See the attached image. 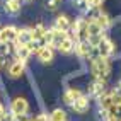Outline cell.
Masks as SVG:
<instances>
[{"instance_id":"obj_1","label":"cell","mask_w":121,"mask_h":121,"mask_svg":"<svg viewBox=\"0 0 121 121\" xmlns=\"http://www.w3.org/2000/svg\"><path fill=\"white\" fill-rule=\"evenodd\" d=\"M91 72L94 78H102L106 80L111 75V61L109 58H102V56H94L91 60Z\"/></svg>"},{"instance_id":"obj_2","label":"cell","mask_w":121,"mask_h":121,"mask_svg":"<svg viewBox=\"0 0 121 121\" xmlns=\"http://www.w3.org/2000/svg\"><path fill=\"white\" fill-rule=\"evenodd\" d=\"M70 36L73 38V41L80 43V41H87V19L78 17L75 19V22L70 24Z\"/></svg>"},{"instance_id":"obj_3","label":"cell","mask_w":121,"mask_h":121,"mask_svg":"<svg viewBox=\"0 0 121 121\" xmlns=\"http://www.w3.org/2000/svg\"><path fill=\"white\" fill-rule=\"evenodd\" d=\"M10 111L15 114V118H19V116H26L27 112H29V102L26 97H15L12 102H10Z\"/></svg>"},{"instance_id":"obj_4","label":"cell","mask_w":121,"mask_h":121,"mask_svg":"<svg viewBox=\"0 0 121 121\" xmlns=\"http://www.w3.org/2000/svg\"><path fill=\"white\" fill-rule=\"evenodd\" d=\"M95 51H97V55L102 56V58H109V56L114 53V44H112V41L109 38L104 36L99 41V44L95 46Z\"/></svg>"},{"instance_id":"obj_5","label":"cell","mask_w":121,"mask_h":121,"mask_svg":"<svg viewBox=\"0 0 121 121\" xmlns=\"http://www.w3.org/2000/svg\"><path fill=\"white\" fill-rule=\"evenodd\" d=\"M70 108L73 109L77 114H84V112H87L89 109H91V99H89V95H80V97L77 101H73L70 104Z\"/></svg>"},{"instance_id":"obj_6","label":"cell","mask_w":121,"mask_h":121,"mask_svg":"<svg viewBox=\"0 0 121 121\" xmlns=\"http://www.w3.org/2000/svg\"><path fill=\"white\" fill-rule=\"evenodd\" d=\"M15 38H17V27L14 26L0 27V43H15Z\"/></svg>"},{"instance_id":"obj_7","label":"cell","mask_w":121,"mask_h":121,"mask_svg":"<svg viewBox=\"0 0 121 121\" xmlns=\"http://www.w3.org/2000/svg\"><path fill=\"white\" fill-rule=\"evenodd\" d=\"M50 34H51V38H50V43H48V46L53 48V50H56V48L60 46V43L68 36V33H65V31H60V29H56V27L50 29Z\"/></svg>"},{"instance_id":"obj_8","label":"cell","mask_w":121,"mask_h":121,"mask_svg":"<svg viewBox=\"0 0 121 121\" xmlns=\"http://www.w3.org/2000/svg\"><path fill=\"white\" fill-rule=\"evenodd\" d=\"M14 53H15V56H17V60L22 61V63H26L29 60V56L33 55L29 44H17V43H15V46H14Z\"/></svg>"},{"instance_id":"obj_9","label":"cell","mask_w":121,"mask_h":121,"mask_svg":"<svg viewBox=\"0 0 121 121\" xmlns=\"http://www.w3.org/2000/svg\"><path fill=\"white\" fill-rule=\"evenodd\" d=\"M89 92L94 97H101V95L106 92V80L102 78H94V82L89 85Z\"/></svg>"},{"instance_id":"obj_10","label":"cell","mask_w":121,"mask_h":121,"mask_svg":"<svg viewBox=\"0 0 121 121\" xmlns=\"http://www.w3.org/2000/svg\"><path fill=\"white\" fill-rule=\"evenodd\" d=\"M31 41H33V29H31V27H21V29H17L15 43H17V44H29Z\"/></svg>"},{"instance_id":"obj_11","label":"cell","mask_w":121,"mask_h":121,"mask_svg":"<svg viewBox=\"0 0 121 121\" xmlns=\"http://www.w3.org/2000/svg\"><path fill=\"white\" fill-rule=\"evenodd\" d=\"M24 68H26V67H24V63L19 61V60H15V61H12L10 65H9L7 73H9L10 78H21L22 73H24Z\"/></svg>"},{"instance_id":"obj_12","label":"cell","mask_w":121,"mask_h":121,"mask_svg":"<svg viewBox=\"0 0 121 121\" xmlns=\"http://www.w3.org/2000/svg\"><path fill=\"white\" fill-rule=\"evenodd\" d=\"M56 50H58L60 53H63V55H70L72 51L75 50V41H73V38L68 34V36H67V38L60 43V46L56 48Z\"/></svg>"},{"instance_id":"obj_13","label":"cell","mask_w":121,"mask_h":121,"mask_svg":"<svg viewBox=\"0 0 121 121\" xmlns=\"http://www.w3.org/2000/svg\"><path fill=\"white\" fill-rule=\"evenodd\" d=\"M36 55H38V58L41 60L43 63H51L55 60V50L50 48V46H43Z\"/></svg>"},{"instance_id":"obj_14","label":"cell","mask_w":121,"mask_h":121,"mask_svg":"<svg viewBox=\"0 0 121 121\" xmlns=\"http://www.w3.org/2000/svg\"><path fill=\"white\" fill-rule=\"evenodd\" d=\"M97 101H99V108H101V111H108L112 104H114V101H112V94H111V91L108 92H104L101 97H97Z\"/></svg>"},{"instance_id":"obj_15","label":"cell","mask_w":121,"mask_h":121,"mask_svg":"<svg viewBox=\"0 0 121 121\" xmlns=\"http://www.w3.org/2000/svg\"><path fill=\"white\" fill-rule=\"evenodd\" d=\"M70 17L67 14H61V15H58L56 17V21H55V27L56 29H60V31H65V33H68V29H70Z\"/></svg>"},{"instance_id":"obj_16","label":"cell","mask_w":121,"mask_h":121,"mask_svg":"<svg viewBox=\"0 0 121 121\" xmlns=\"http://www.w3.org/2000/svg\"><path fill=\"white\" fill-rule=\"evenodd\" d=\"M80 95H82V92L78 91V89H75V87H70V89H67L65 91V94H63V101H65V104H70L73 102V101H77Z\"/></svg>"},{"instance_id":"obj_17","label":"cell","mask_w":121,"mask_h":121,"mask_svg":"<svg viewBox=\"0 0 121 121\" xmlns=\"http://www.w3.org/2000/svg\"><path fill=\"white\" fill-rule=\"evenodd\" d=\"M92 19L95 21V24H97V26H99L102 31H106V29L109 27V24H111L109 15H108V14H104V12H97V14H95Z\"/></svg>"},{"instance_id":"obj_18","label":"cell","mask_w":121,"mask_h":121,"mask_svg":"<svg viewBox=\"0 0 121 121\" xmlns=\"http://www.w3.org/2000/svg\"><path fill=\"white\" fill-rule=\"evenodd\" d=\"M4 10L7 14H17L21 10V0H5Z\"/></svg>"},{"instance_id":"obj_19","label":"cell","mask_w":121,"mask_h":121,"mask_svg":"<svg viewBox=\"0 0 121 121\" xmlns=\"http://www.w3.org/2000/svg\"><path fill=\"white\" fill-rule=\"evenodd\" d=\"M50 121H67V112L63 109H55L51 114H50Z\"/></svg>"},{"instance_id":"obj_20","label":"cell","mask_w":121,"mask_h":121,"mask_svg":"<svg viewBox=\"0 0 121 121\" xmlns=\"http://www.w3.org/2000/svg\"><path fill=\"white\" fill-rule=\"evenodd\" d=\"M104 4V0H85L87 9H101Z\"/></svg>"},{"instance_id":"obj_21","label":"cell","mask_w":121,"mask_h":121,"mask_svg":"<svg viewBox=\"0 0 121 121\" xmlns=\"http://www.w3.org/2000/svg\"><path fill=\"white\" fill-rule=\"evenodd\" d=\"M44 7L48 10H56L60 7V0H44Z\"/></svg>"},{"instance_id":"obj_22","label":"cell","mask_w":121,"mask_h":121,"mask_svg":"<svg viewBox=\"0 0 121 121\" xmlns=\"http://www.w3.org/2000/svg\"><path fill=\"white\" fill-rule=\"evenodd\" d=\"M15 119H17V118H15V114H14L12 111H5V114L2 116L0 121H15Z\"/></svg>"},{"instance_id":"obj_23","label":"cell","mask_w":121,"mask_h":121,"mask_svg":"<svg viewBox=\"0 0 121 121\" xmlns=\"http://www.w3.org/2000/svg\"><path fill=\"white\" fill-rule=\"evenodd\" d=\"M33 121H50V116L44 114V112H41V114H38L33 118Z\"/></svg>"},{"instance_id":"obj_24","label":"cell","mask_w":121,"mask_h":121,"mask_svg":"<svg viewBox=\"0 0 121 121\" xmlns=\"http://www.w3.org/2000/svg\"><path fill=\"white\" fill-rule=\"evenodd\" d=\"M73 4H75V7H78L80 10H85V9H87L85 0H73Z\"/></svg>"},{"instance_id":"obj_25","label":"cell","mask_w":121,"mask_h":121,"mask_svg":"<svg viewBox=\"0 0 121 121\" xmlns=\"http://www.w3.org/2000/svg\"><path fill=\"white\" fill-rule=\"evenodd\" d=\"M5 114V108H4V104L0 102V119H2V116Z\"/></svg>"},{"instance_id":"obj_26","label":"cell","mask_w":121,"mask_h":121,"mask_svg":"<svg viewBox=\"0 0 121 121\" xmlns=\"http://www.w3.org/2000/svg\"><path fill=\"white\" fill-rule=\"evenodd\" d=\"M26 2H29V0H26Z\"/></svg>"}]
</instances>
